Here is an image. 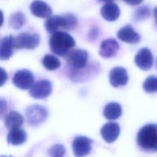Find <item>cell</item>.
I'll use <instances>...</instances> for the list:
<instances>
[{
	"mask_svg": "<svg viewBox=\"0 0 157 157\" xmlns=\"http://www.w3.org/2000/svg\"><path fill=\"white\" fill-rule=\"evenodd\" d=\"M27 140V134L23 129L15 128L10 129L7 134V140L9 144L19 145L25 143Z\"/></svg>",
	"mask_w": 157,
	"mask_h": 157,
	"instance_id": "obj_17",
	"label": "cell"
},
{
	"mask_svg": "<svg viewBox=\"0 0 157 157\" xmlns=\"http://www.w3.org/2000/svg\"><path fill=\"white\" fill-rule=\"evenodd\" d=\"M24 122L23 117L18 112L11 111L6 115L4 123L6 127L9 129L20 128Z\"/></svg>",
	"mask_w": 157,
	"mask_h": 157,
	"instance_id": "obj_20",
	"label": "cell"
},
{
	"mask_svg": "<svg viewBox=\"0 0 157 157\" xmlns=\"http://www.w3.org/2000/svg\"><path fill=\"white\" fill-rule=\"evenodd\" d=\"M14 37L11 35L5 36L0 43V59L2 60L9 59L13 55L14 45Z\"/></svg>",
	"mask_w": 157,
	"mask_h": 157,
	"instance_id": "obj_16",
	"label": "cell"
},
{
	"mask_svg": "<svg viewBox=\"0 0 157 157\" xmlns=\"http://www.w3.org/2000/svg\"><path fill=\"white\" fill-rule=\"evenodd\" d=\"M98 29L96 28H93L90 31V33H89V37L93 40V39H95L96 37L99 35L98 34Z\"/></svg>",
	"mask_w": 157,
	"mask_h": 157,
	"instance_id": "obj_29",
	"label": "cell"
},
{
	"mask_svg": "<svg viewBox=\"0 0 157 157\" xmlns=\"http://www.w3.org/2000/svg\"><path fill=\"white\" fill-rule=\"evenodd\" d=\"M68 64L74 69H82L87 64L88 54L86 50L75 49L71 50L66 55Z\"/></svg>",
	"mask_w": 157,
	"mask_h": 157,
	"instance_id": "obj_6",
	"label": "cell"
},
{
	"mask_svg": "<svg viewBox=\"0 0 157 157\" xmlns=\"http://www.w3.org/2000/svg\"><path fill=\"white\" fill-rule=\"evenodd\" d=\"M93 140L83 136L75 137L72 142V148L75 157H85L92 150Z\"/></svg>",
	"mask_w": 157,
	"mask_h": 157,
	"instance_id": "obj_5",
	"label": "cell"
},
{
	"mask_svg": "<svg viewBox=\"0 0 157 157\" xmlns=\"http://www.w3.org/2000/svg\"><path fill=\"white\" fill-rule=\"evenodd\" d=\"M101 1H104V2H111L112 0H100Z\"/></svg>",
	"mask_w": 157,
	"mask_h": 157,
	"instance_id": "obj_32",
	"label": "cell"
},
{
	"mask_svg": "<svg viewBox=\"0 0 157 157\" xmlns=\"http://www.w3.org/2000/svg\"><path fill=\"white\" fill-rule=\"evenodd\" d=\"M40 42V36L36 33L23 32L14 37V48L32 50L36 48Z\"/></svg>",
	"mask_w": 157,
	"mask_h": 157,
	"instance_id": "obj_3",
	"label": "cell"
},
{
	"mask_svg": "<svg viewBox=\"0 0 157 157\" xmlns=\"http://www.w3.org/2000/svg\"><path fill=\"white\" fill-rule=\"evenodd\" d=\"M120 132V126L115 122L105 123L101 129V134L103 139L107 143H112L118 138Z\"/></svg>",
	"mask_w": 157,
	"mask_h": 157,
	"instance_id": "obj_12",
	"label": "cell"
},
{
	"mask_svg": "<svg viewBox=\"0 0 157 157\" xmlns=\"http://www.w3.org/2000/svg\"><path fill=\"white\" fill-rule=\"evenodd\" d=\"M66 19V30L74 29L77 24V20L76 17L71 13H66L63 15Z\"/></svg>",
	"mask_w": 157,
	"mask_h": 157,
	"instance_id": "obj_26",
	"label": "cell"
},
{
	"mask_svg": "<svg viewBox=\"0 0 157 157\" xmlns=\"http://www.w3.org/2000/svg\"><path fill=\"white\" fill-rule=\"evenodd\" d=\"M52 85L48 80H40L36 82L30 88L29 94L35 99H44L52 93Z\"/></svg>",
	"mask_w": 157,
	"mask_h": 157,
	"instance_id": "obj_8",
	"label": "cell"
},
{
	"mask_svg": "<svg viewBox=\"0 0 157 157\" xmlns=\"http://www.w3.org/2000/svg\"><path fill=\"white\" fill-rule=\"evenodd\" d=\"M34 82V75L28 69H21L17 71L12 78L13 85L16 87L24 90L30 88Z\"/></svg>",
	"mask_w": 157,
	"mask_h": 157,
	"instance_id": "obj_7",
	"label": "cell"
},
{
	"mask_svg": "<svg viewBox=\"0 0 157 157\" xmlns=\"http://www.w3.org/2000/svg\"><path fill=\"white\" fill-rule=\"evenodd\" d=\"M49 45L52 52L59 56H66L75 45L74 39L68 33L56 31L50 38Z\"/></svg>",
	"mask_w": 157,
	"mask_h": 157,
	"instance_id": "obj_1",
	"label": "cell"
},
{
	"mask_svg": "<svg viewBox=\"0 0 157 157\" xmlns=\"http://www.w3.org/2000/svg\"><path fill=\"white\" fill-rule=\"evenodd\" d=\"M66 152L65 148L61 144H56L52 146L47 153L50 157H63Z\"/></svg>",
	"mask_w": 157,
	"mask_h": 157,
	"instance_id": "obj_25",
	"label": "cell"
},
{
	"mask_svg": "<svg viewBox=\"0 0 157 157\" xmlns=\"http://www.w3.org/2000/svg\"><path fill=\"white\" fill-rule=\"evenodd\" d=\"M119 48L118 42L115 39L109 38L101 43L99 53L102 58H110L117 55Z\"/></svg>",
	"mask_w": 157,
	"mask_h": 157,
	"instance_id": "obj_11",
	"label": "cell"
},
{
	"mask_svg": "<svg viewBox=\"0 0 157 157\" xmlns=\"http://www.w3.org/2000/svg\"><path fill=\"white\" fill-rule=\"evenodd\" d=\"M128 80L127 71L123 67H115L110 71L109 81L110 84L115 88L126 85Z\"/></svg>",
	"mask_w": 157,
	"mask_h": 157,
	"instance_id": "obj_10",
	"label": "cell"
},
{
	"mask_svg": "<svg viewBox=\"0 0 157 157\" xmlns=\"http://www.w3.org/2000/svg\"><path fill=\"white\" fill-rule=\"evenodd\" d=\"M134 62L142 70L150 69L153 64V56L150 50L146 47L141 48L135 56Z\"/></svg>",
	"mask_w": 157,
	"mask_h": 157,
	"instance_id": "obj_9",
	"label": "cell"
},
{
	"mask_svg": "<svg viewBox=\"0 0 157 157\" xmlns=\"http://www.w3.org/2000/svg\"><path fill=\"white\" fill-rule=\"evenodd\" d=\"M26 22V17L21 12H17L10 16L9 24L13 29L17 30L20 29Z\"/></svg>",
	"mask_w": 157,
	"mask_h": 157,
	"instance_id": "obj_21",
	"label": "cell"
},
{
	"mask_svg": "<svg viewBox=\"0 0 157 157\" xmlns=\"http://www.w3.org/2000/svg\"><path fill=\"white\" fill-rule=\"evenodd\" d=\"M120 10L118 5L112 2H107L101 9V15L109 21H115L120 16Z\"/></svg>",
	"mask_w": 157,
	"mask_h": 157,
	"instance_id": "obj_15",
	"label": "cell"
},
{
	"mask_svg": "<svg viewBox=\"0 0 157 157\" xmlns=\"http://www.w3.org/2000/svg\"><path fill=\"white\" fill-rule=\"evenodd\" d=\"M0 157H12L11 156H1Z\"/></svg>",
	"mask_w": 157,
	"mask_h": 157,
	"instance_id": "obj_33",
	"label": "cell"
},
{
	"mask_svg": "<svg viewBox=\"0 0 157 157\" xmlns=\"http://www.w3.org/2000/svg\"><path fill=\"white\" fill-rule=\"evenodd\" d=\"M8 78V74L6 70L0 67V86H2L7 81Z\"/></svg>",
	"mask_w": 157,
	"mask_h": 157,
	"instance_id": "obj_28",
	"label": "cell"
},
{
	"mask_svg": "<svg viewBox=\"0 0 157 157\" xmlns=\"http://www.w3.org/2000/svg\"><path fill=\"white\" fill-rule=\"evenodd\" d=\"M25 114L28 124L36 126L45 121L47 117L48 111L44 106L33 105L26 109Z\"/></svg>",
	"mask_w": 157,
	"mask_h": 157,
	"instance_id": "obj_4",
	"label": "cell"
},
{
	"mask_svg": "<svg viewBox=\"0 0 157 157\" xmlns=\"http://www.w3.org/2000/svg\"><path fill=\"white\" fill-rule=\"evenodd\" d=\"M122 114V108L118 102H109L104 107L103 115L109 120H115L119 118Z\"/></svg>",
	"mask_w": 157,
	"mask_h": 157,
	"instance_id": "obj_19",
	"label": "cell"
},
{
	"mask_svg": "<svg viewBox=\"0 0 157 157\" xmlns=\"http://www.w3.org/2000/svg\"><path fill=\"white\" fill-rule=\"evenodd\" d=\"M151 13L150 8L148 6H144L136 9L134 13L133 19L135 21H139L150 17Z\"/></svg>",
	"mask_w": 157,
	"mask_h": 157,
	"instance_id": "obj_24",
	"label": "cell"
},
{
	"mask_svg": "<svg viewBox=\"0 0 157 157\" xmlns=\"http://www.w3.org/2000/svg\"><path fill=\"white\" fill-rule=\"evenodd\" d=\"M65 27L66 19L64 15L50 16L48 18L45 23V28L46 30L51 34L58 31V30L60 28L65 29Z\"/></svg>",
	"mask_w": 157,
	"mask_h": 157,
	"instance_id": "obj_18",
	"label": "cell"
},
{
	"mask_svg": "<svg viewBox=\"0 0 157 157\" xmlns=\"http://www.w3.org/2000/svg\"><path fill=\"white\" fill-rule=\"evenodd\" d=\"M118 38L123 42L129 44H136L140 40V35L136 32L130 25L120 28L117 33Z\"/></svg>",
	"mask_w": 157,
	"mask_h": 157,
	"instance_id": "obj_13",
	"label": "cell"
},
{
	"mask_svg": "<svg viewBox=\"0 0 157 157\" xmlns=\"http://www.w3.org/2000/svg\"><path fill=\"white\" fill-rule=\"evenodd\" d=\"M8 110L7 101L2 98H0V119L6 115Z\"/></svg>",
	"mask_w": 157,
	"mask_h": 157,
	"instance_id": "obj_27",
	"label": "cell"
},
{
	"mask_svg": "<svg viewBox=\"0 0 157 157\" xmlns=\"http://www.w3.org/2000/svg\"><path fill=\"white\" fill-rule=\"evenodd\" d=\"M30 10L32 13L39 18H48L52 15V9L46 2L36 0L30 6Z\"/></svg>",
	"mask_w": 157,
	"mask_h": 157,
	"instance_id": "obj_14",
	"label": "cell"
},
{
	"mask_svg": "<svg viewBox=\"0 0 157 157\" xmlns=\"http://www.w3.org/2000/svg\"><path fill=\"white\" fill-rule=\"evenodd\" d=\"M42 63L44 67L49 71L55 70L61 66V62L59 59L50 54L45 55L42 58Z\"/></svg>",
	"mask_w": 157,
	"mask_h": 157,
	"instance_id": "obj_22",
	"label": "cell"
},
{
	"mask_svg": "<svg viewBox=\"0 0 157 157\" xmlns=\"http://www.w3.org/2000/svg\"><path fill=\"white\" fill-rule=\"evenodd\" d=\"M4 23V15L2 12L0 10V27Z\"/></svg>",
	"mask_w": 157,
	"mask_h": 157,
	"instance_id": "obj_31",
	"label": "cell"
},
{
	"mask_svg": "<svg viewBox=\"0 0 157 157\" xmlns=\"http://www.w3.org/2000/svg\"><path fill=\"white\" fill-rule=\"evenodd\" d=\"M144 90L146 93H152L157 91V79L156 76L151 75L147 77L142 85Z\"/></svg>",
	"mask_w": 157,
	"mask_h": 157,
	"instance_id": "obj_23",
	"label": "cell"
},
{
	"mask_svg": "<svg viewBox=\"0 0 157 157\" xmlns=\"http://www.w3.org/2000/svg\"><path fill=\"white\" fill-rule=\"evenodd\" d=\"M124 1L128 4L132 5V6L138 5L143 1V0H124Z\"/></svg>",
	"mask_w": 157,
	"mask_h": 157,
	"instance_id": "obj_30",
	"label": "cell"
},
{
	"mask_svg": "<svg viewBox=\"0 0 157 157\" xmlns=\"http://www.w3.org/2000/svg\"><path fill=\"white\" fill-rule=\"evenodd\" d=\"M137 143L142 150L155 152L157 150L156 124H148L143 126L137 133Z\"/></svg>",
	"mask_w": 157,
	"mask_h": 157,
	"instance_id": "obj_2",
	"label": "cell"
}]
</instances>
